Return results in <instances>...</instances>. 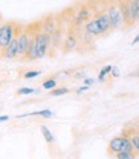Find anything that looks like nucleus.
I'll list each match as a JSON object with an SVG mask.
<instances>
[{
	"label": "nucleus",
	"instance_id": "21",
	"mask_svg": "<svg viewBox=\"0 0 139 159\" xmlns=\"http://www.w3.org/2000/svg\"><path fill=\"white\" fill-rule=\"evenodd\" d=\"M89 89H90V86H88V85H83V86H80V87L77 89V90H76V93H77V94H81V93H85V91H88Z\"/></svg>",
	"mask_w": 139,
	"mask_h": 159
},
{
	"label": "nucleus",
	"instance_id": "11",
	"mask_svg": "<svg viewBox=\"0 0 139 159\" xmlns=\"http://www.w3.org/2000/svg\"><path fill=\"white\" fill-rule=\"evenodd\" d=\"M25 117H41V118H52L53 117V112L50 109H43V111H36V112H31V113H25L18 116L17 118H25Z\"/></svg>",
	"mask_w": 139,
	"mask_h": 159
},
{
	"label": "nucleus",
	"instance_id": "22",
	"mask_svg": "<svg viewBox=\"0 0 139 159\" xmlns=\"http://www.w3.org/2000/svg\"><path fill=\"white\" fill-rule=\"evenodd\" d=\"M112 77H115V78H117L118 76H120V72H118V69H117V67H115L113 66V68H112V71H111V73H110Z\"/></svg>",
	"mask_w": 139,
	"mask_h": 159
},
{
	"label": "nucleus",
	"instance_id": "3",
	"mask_svg": "<svg viewBox=\"0 0 139 159\" xmlns=\"http://www.w3.org/2000/svg\"><path fill=\"white\" fill-rule=\"evenodd\" d=\"M106 12L110 17V21H111V30L115 31V30H120L125 26L124 22V16L120 7H118L116 0H106Z\"/></svg>",
	"mask_w": 139,
	"mask_h": 159
},
{
	"label": "nucleus",
	"instance_id": "14",
	"mask_svg": "<svg viewBox=\"0 0 139 159\" xmlns=\"http://www.w3.org/2000/svg\"><path fill=\"white\" fill-rule=\"evenodd\" d=\"M137 157H138L137 153H134V152H126V150H121V152H118L115 155V158H117V159H134Z\"/></svg>",
	"mask_w": 139,
	"mask_h": 159
},
{
	"label": "nucleus",
	"instance_id": "18",
	"mask_svg": "<svg viewBox=\"0 0 139 159\" xmlns=\"http://www.w3.org/2000/svg\"><path fill=\"white\" fill-rule=\"evenodd\" d=\"M40 75H41L40 71H27V72L23 73V78H26V80H31V78H35V77L40 76Z\"/></svg>",
	"mask_w": 139,
	"mask_h": 159
},
{
	"label": "nucleus",
	"instance_id": "6",
	"mask_svg": "<svg viewBox=\"0 0 139 159\" xmlns=\"http://www.w3.org/2000/svg\"><path fill=\"white\" fill-rule=\"evenodd\" d=\"M63 52L65 53H70V52H74L75 49L79 46V36L74 32V30H71L67 35L66 37L63 39Z\"/></svg>",
	"mask_w": 139,
	"mask_h": 159
},
{
	"label": "nucleus",
	"instance_id": "2",
	"mask_svg": "<svg viewBox=\"0 0 139 159\" xmlns=\"http://www.w3.org/2000/svg\"><path fill=\"white\" fill-rule=\"evenodd\" d=\"M22 25H19L14 21H2L0 22V58L3 55V52L13 40V37L18 34Z\"/></svg>",
	"mask_w": 139,
	"mask_h": 159
},
{
	"label": "nucleus",
	"instance_id": "9",
	"mask_svg": "<svg viewBox=\"0 0 139 159\" xmlns=\"http://www.w3.org/2000/svg\"><path fill=\"white\" fill-rule=\"evenodd\" d=\"M129 139H130V141H132V145L134 148V152L139 155V131L137 130L135 127H132V128H125L124 130Z\"/></svg>",
	"mask_w": 139,
	"mask_h": 159
},
{
	"label": "nucleus",
	"instance_id": "1",
	"mask_svg": "<svg viewBox=\"0 0 139 159\" xmlns=\"http://www.w3.org/2000/svg\"><path fill=\"white\" fill-rule=\"evenodd\" d=\"M35 44H36V57L37 59L45 58L52 50V35H49L41 28L40 22L36 23L35 30Z\"/></svg>",
	"mask_w": 139,
	"mask_h": 159
},
{
	"label": "nucleus",
	"instance_id": "28",
	"mask_svg": "<svg viewBox=\"0 0 139 159\" xmlns=\"http://www.w3.org/2000/svg\"><path fill=\"white\" fill-rule=\"evenodd\" d=\"M135 128H137V130H138V131H139V126H137V127H135Z\"/></svg>",
	"mask_w": 139,
	"mask_h": 159
},
{
	"label": "nucleus",
	"instance_id": "25",
	"mask_svg": "<svg viewBox=\"0 0 139 159\" xmlns=\"http://www.w3.org/2000/svg\"><path fill=\"white\" fill-rule=\"evenodd\" d=\"M9 119H11V117L7 116V114L0 116V122H7V121H9Z\"/></svg>",
	"mask_w": 139,
	"mask_h": 159
},
{
	"label": "nucleus",
	"instance_id": "5",
	"mask_svg": "<svg viewBox=\"0 0 139 159\" xmlns=\"http://www.w3.org/2000/svg\"><path fill=\"white\" fill-rule=\"evenodd\" d=\"M92 18H93V9L90 8V5H81V7H79L77 12L74 13V17H72L74 26L80 27Z\"/></svg>",
	"mask_w": 139,
	"mask_h": 159
},
{
	"label": "nucleus",
	"instance_id": "27",
	"mask_svg": "<svg viewBox=\"0 0 139 159\" xmlns=\"http://www.w3.org/2000/svg\"><path fill=\"white\" fill-rule=\"evenodd\" d=\"M3 21V18H2V14H0V22H2Z\"/></svg>",
	"mask_w": 139,
	"mask_h": 159
},
{
	"label": "nucleus",
	"instance_id": "7",
	"mask_svg": "<svg viewBox=\"0 0 139 159\" xmlns=\"http://www.w3.org/2000/svg\"><path fill=\"white\" fill-rule=\"evenodd\" d=\"M19 32V31H18ZM18 34L13 37V40L11 43H9V45L5 48V50L3 52V55L2 58L3 59H8V61H14V59L18 58Z\"/></svg>",
	"mask_w": 139,
	"mask_h": 159
},
{
	"label": "nucleus",
	"instance_id": "26",
	"mask_svg": "<svg viewBox=\"0 0 139 159\" xmlns=\"http://www.w3.org/2000/svg\"><path fill=\"white\" fill-rule=\"evenodd\" d=\"M138 43H139V35H137V36H135V39L133 40V43H132V45H137Z\"/></svg>",
	"mask_w": 139,
	"mask_h": 159
},
{
	"label": "nucleus",
	"instance_id": "4",
	"mask_svg": "<svg viewBox=\"0 0 139 159\" xmlns=\"http://www.w3.org/2000/svg\"><path fill=\"white\" fill-rule=\"evenodd\" d=\"M30 35H31V27L28 26H21L18 32V61H25V57L27 53L28 41H30Z\"/></svg>",
	"mask_w": 139,
	"mask_h": 159
},
{
	"label": "nucleus",
	"instance_id": "17",
	"mask_svg": "<svg viewBox=\"0 0 139 159\" xmlns=\"http://www.w3.org/2000/svg\"><path fill=\"white\" fill-rule=\"evenodd\" d=\"M43 87L45 90H52V89L57 87V80L55 78H48L43 82Z\"/></svg>",
	"mask_w": 139,
	"mask_h": 159
},
{
	"label": "nucleus",
	"instance_id": "19",
	"mask_svg": "<svg viewBox=\"0 0 139 159\" xmlns=\"http://www.w3.org/2000/svg\"><path fill=\"white\" fill-rule=\"evenodd\" d=\"M106 76H107V72L104 71V68H102L101 72H99V75H98V81L99 82H103L104 80H106Z\"/></svg>",
	"mask_w": 139,
	"mask_h": 159
},
{
	"label": "nucleus",
	"instance_id": "13",
	"mask_svg": "<svg viewBox=\"0 0 139 159\" xmlns=\"http://www.w3.org/2000/svg\"><path fill=\"white\" fill-rule=\"evenodd\" d=\"M40 131H41V135H43V137L45 139V141L49 144V145H52L53 143H54V135L52 134V131L49 130V128L46 127V126H40Z\"/></svg>",
	"mask_w": 139,
	"mask_h": 159
},
{
	"label": "nucleus",
	"instance_id": "15",
	"mask_svg": "<svg viewBox=\"0 0 139 159\" xmlns=\"http://www.w3.org/2000/svg\"><path fill=\"white\" fill-rule=\"evenodd\" d=\"M70 93V89L68 87H54L50 90V95L52 96H62Z\"/></svg>",
	"mask_w": 139,
	"mask_h": 159
},
{
	"label": "nucleus",
	"instance_id": "10",
	"mask_svg": "<svg viewBox=\"0 0 139 159\" xmlns=\"http://www.w3.org/2000/svg\"><path fill=\"white\" fill-rule=\"evenodd\" d=\"M121 145H122V136H115L108 144V154L111 157H115L118 152H121Z\"/></svg>",
	"mask_w": 139,
	"mask_h": 159
},
{
	"label": "nucleus",
	"instance_id": "20",
	"mask_svg": "<svg viewBox=\"0 0 139 159\" xmlns=\"http://www.w3.org/2000/svg\"><path fill=\"white\" fill-rule=\"evenodd\" d=\"M94 82H95V80L92 78V77H85V78H84V84L88 85V86H90V87L94 85Z\"/></svg>",
	"mask_w": 139,
	"mask_h": 159
},
{
	"label": "nucleus",
	"instance_id": "8",
	"mask_svg": "<svg viewBox=\"0 0 139 159\" xmlns=\"http://www.w3.org/2000/svg\"><path fill=\"white\" fill-rule=\"evenodd\" d=\"M40 25H41V28L45 32H48L49 35H53L59 27L58 18L54 16H46L45 18H43L40 21Z\"/></svg>",
	"mask_w": 139,
	"mask_h": 159
},
{
	"label": "nucleus",
	"instance_id": "16",
	"mask_svg": "<svg viewBox=\"0 0 139 159\" xmlns=\"http://www.w3.org/2000/svg\"><path fill=\"white\" fill-rule=\"evenodd\" d=\"M35 93H37V90H35V89H32V87H21V89H18L16 94L18 96H21V95H31V94H35Z\"/></svg>",
	"mask_w": 139,
	"mask_h": 159
},
{
	"label": "nucleus",
	"instance_id": "12",
	"mask_svg": "<svg viewBox=\"0 0 139 159\" xmlns=\"http://www.w3.org/2000/svg\"><path fill=\"white\" fill-rule=\"evenodd\" d=\"M122 2H125L129 5V8H130V11H132L134 21L138 22L139 21V0H122Z\"/></svg>",
	"mask_w": 139,
	"mask_h": 159
},
{
	"label": "nucleus",
	"instance_id": "24",
	"mask_svg": "<svg viewBox=\"0 0 139 159\" xmlns=\"http://www.w3.org/2000/svg\"><path fill=\"white\" fill-rule=\"evenodd\" d=\"M103 68H104V71L107 72V75H110V73H111V71H112V68H113V66L108 64V66H104Z\"/></svg>",
	"mask_w": 139,
	"mask_h": 159
},
{
	"label": "nucleus",
	"instance_id": "23",
	"mask_svg": "<svg viewBox=\"0 0 139 159\" xmlns=\"http://www.w3.org/2000/svg\"><path fill=\"white\" fill-rule=\"evenodd\" d=\"M74 77H75V78H83V77H85V72H84V71L76 72V73L74 75Z\"/></svg>",
	"mask_w": 139,
	"mask_h": 159
}]
</instances>
